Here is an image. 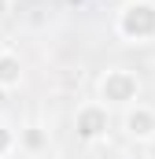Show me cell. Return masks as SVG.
Here are the masks:
<instances>
[{
  "label": "cell",
  "mask_w": 155,
  "mask_h": 159,
  "mask_svg": "<svg viewBox=\"0 0 155 159\" xmlns=\"http://www.w3.org/2000/svg\"><path fill=\"white\" fill-rule=\"evenodd\" d=\"M118 34L126 41H152L155 37V4L133 0L118 11Z\"/></svg>",
  "instance_id": "cell-1"
},
{
  "label": "cell",
  "mask_w": 155,
  "mask_h": 159,
  "mask_svg": "<svg viewBox=\"0 0 155 159\" xmlns=\"http://www.w3.org/2000/svg\"><path fill=\"white\" fill-rule=\"evenodd\" d=\"M140 96V81H137V74L133 70H122V67H115V70H107L104 78H100V100H107L104 107H111V104H133Z\"/></svg>",
  "instance_id": "cell-2"
},
{
  "label": "cell",
  "mask_w": 155,
  "mask_h": 159,
  "mask_svg": "<svg viewBox=\"0 0 155 159\" xmlns=\"http://www.w3.org/2000/svg\"><path fill=\"white\" fill-rule=\"evenodd\" d=\"M107 126H111V115H107L104 104H85V107H78L74 129H78L81 141H100V137L107 133Z\"/></svg>",
  "instance_id": "cell-3"
},
{
  "label": "cell",
  "mask_w": 155,
  "mask_h": 159,
  "mask_svg": "<svg viewBox=\"0 0 155 159\" xmlns=\"http://www.w3.org/2000/svg\"><path fill=\"white\" fill-rule=\"evenodd\" d=\"M126 133L133 137V141H148L155 137V111L152 107H144V104H129V111H126Z\"/></svg>",
  "instance_id": "cell-4"
},
{
  "label": "cell",
  "mask_w": 155,
  "mask_h": 159,
  "mask_svg": "<svg viewBox=\"0 0 155 159\" xmlns=\"http://www.w3.org/2000/svg\"><path fill=\"white\" fill-rule=\"evenodd\" d=\"M22 81V59L15 52H0V89H19Z\"/></svg>",
  "instance_id": "cell-5"
},
{
  "label": "cell",
  "mask_w": 155,
  "mask_h": 159,
  "mask_svg": "<svg viewBox=\"0 0 155 159\" xmlns=\"http://www.w3.org/2000/svg\"><path fill=\"white\" fill-rule=\"evenodd\" d=\"M19 144H22L26 152H41V148L48 144V137H44V129H41V126H26V129H22V137H19Z\"/></svg>",
  "instance_id": "cell-6"
},
{
  "label": "cell",
  "mask_w": 155,
  "mask_h": 159,
  "mask_svg": "<svg viewBox=\"0 0 155 159\" xmlns=\"http://www.w3.org/2000/svg\"><path fill=\"white\" fill-rule=\"evenodd\" d=\"M15 148V133H11V126H0V159L7 156Z\"/></svg>",
  "instance_id": "cell-7"
},
{
  "label": "cell",
  "mask_w": 155,
  "mask_h": 159,
  "mask_svg": "<svg viewBox=\"0 0 155 159\" xmlns=\"http://www.w3.org/2000/svg\"><path fill=\"white\" fill-rule=\"evenodd\" d=\"M4 11H7V0H0V15H4Z\"/></svg>",
  "instance_id": "cell-8"
},
{
  "label": "cell",
  "mask_w": 155,
  "mask_h": 159,
  "mask_svg": "<svg viewBox=\"0 0 155 159\" xmlns=\"http://www.w3.org/2000/svg\"><path fill=\"white\" fill-rule=\"evenodd\" d=\"M78 4H81V0H78Z\"/></svg>",
  "instance_id": "cell-9"
}]
</instances>
